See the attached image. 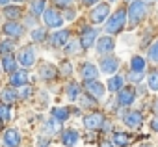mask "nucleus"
Segmentation results:
<instances>
[{"label":"nucleus","instance_id":"obj_14","mask_svg":"<svg viewBox=\"0 0 158 147\" xmlns=\"http://www.w3.org/2000/svg\"><path fill=\"white\" fill-rule=\"evenodd\" d=\"M2 141H4L6 147H19V143H21V134H19V130H17V128H8V130L4 132V136H2Z\"/></svg>","mask_w":158,"mask_h":147},{"label":"nucleus","instance_id":"obj_19","mask_svg":"<svg viewBox=\"0 0 158 147\" xmlns=\"http://www.w3.org/2000/svg\"><path fill=\"white\" fill-rule=\"evenodd\" d=\"M0 99H2L4 104H13V103L19 99V95H17V91H15L13 86H8V88L2 90V93H0Z\"/></svg>","mask_w":158,"mask_h":147},{"label":"nucleus","instance_id":"obj_39","mask_svg":"<svg viewBox=\"0 0 158 147\" xmlns=\"http://www.w3.org/2000/svg\"><path fill=\"white\" fill-rule=\"evenodd\" d=\"M48 145H50V136H39L35 147H48Z\"/></svg>","mask_w":158,"mask_h":147},{"label":"nucleus","instance_id":"obj_9","mask_svg":"<svg viewBox=\"0 0 158 147\" xmlns=\"http://www.w3.org/2000/svg\"><path fill=\"white\" fill-rule=\"evenodd\" d=\"M123 123L127 127H130V128H139L143 125V116L138 110H130V112H127L123 116Z\"/></svg>","mask_w":158,"mask_h":147},{"label":"nucleus","instance_id":"obj_43","mask_svg":"<svg viewBox=\"0 0 158 147\" xmlns=\"http://www.w3.org/2000/svg\"><path fill=\"white\" fill-rule=\"evenodd\" d=\"M67 10H69V11H67V17H65V19H69V21H73V19H74V15H76V11H73L71 8H67Z\"/></svg>","mask_w":158,"mask_h":147},{"label":"nucleus","instance_id":"obj_27","mask_svg":"<svg viewBox=\"0 0 158 147\" xmlns=\"http://www.w3.org/2000/svg\"><path fill=\"white\" fill-rule=\"evenodd\" d=\"M63 48H65V52L71 54V56H73V54L76 56V54H80V52L84 50L82 45H80V41H67V45H65Z\"/></svg>","mask_w":158,"mask_h":147},{"label":"nucleus","instance_id":"obj_22","mask_svg":"<svg viewBox=\"0 0 158 147\" xmlns=\"http://www.w3.org/2000/svg\"><path fill=\"white\" fill-rule=\"evenodd\" d=\"M4 17H8L10 21H17L19 17H23L21 6H4Z\"/></svg>","mask_w":158,"mask_h":147},{"label":"nucleus","instance_id":"obj_23","mask_svg":"<svg viewBox=\"0 0 158 147\" xmlns=\"http://www.w3.org/2000/svg\"><path fill=\"white\" fill-rule=\"evenodd\" d=\"M123 84H125V78H123L121 75H115V77H112V78L108 80V91L117 93V91L123 88Z\"/></svg>","mask_w":158,"mask_h":147},{"label":"nucleus","instance_id":"obj_42","mask_svg":"<svg viewBox=\"0 0 158 147\" xmlns=\"http://www.w3.org/2000/svg\"><path fill=\"white\" fill-rule=\"evenodd\" d=\"M151 128H152L154 132H158V116H156V117L151 121Z\"/></svg>","mask_w":158,"mask_h":147},{"label":"nucleus","instance_id":"obj_31","mask_svg":"<svg viewBox=\"0 0 158 147\" xmlns=\"http://www.w3.org/2000/svg\"><path fill=\"white\" fill-rule=\"evenodd\" d=\"M11 119V108L10 104H0V123H8Z\"/></svg>","mask_w":158,"mask_h":147},{"label":"nucleus","instance_id":"obj_6","mask_svg":"<svg viewBox=\"0 0 158 147\" xmlns=\"http://www.w3.org/2000/svg\"><path fill=\"white\" fill-rule=\"evenodd\" d=\"M104 121H106L104 114H101V112H91V114H88V116L84 117V127H86L88 130H99V128H102Z\"/></svg>","mask_w":158,"mask_h":147},{"label":"nucleus","instance_id":"obj_33","mask_svg":"<svg viewBox=\"0 0 158 147\" xmlns=\"http://www.w3.org/2000/svg\"><path fill=\"white\" fill-rule=\"evenodd\" d=\"M45 11V0H34L32 2V13L35 17H41Z\"/></svg>","mask_w":158,"mask_h":147},{"label":"nucleus","instance_id":"obj_11","mask_svg":"<svg viewBox=\"0 0 158 147\" xmlns=\"http://www.w3.org/2000/svg\"><path fill=\"white\" fill-rule=\"evenodd\" d=\"M97 36H99V30H95V28H84V30H82V36H80V45H82V48L93 47V43L97 41Z\"/></svg>","mask_w":158,"mask_h":147},{"label":"nucleus","instance_id":"obj_26","mask_svg":"<svg viewBox=\"0 0 158 147\" xmlns=\"http://www.w3.org/2000/svg\"><path fill=\"white\" fill-rule=\"evenodd\" d=\"M60 128H61V121H58L56 117H50V119L45 123V132H47V134L60 132Z\"/></svg>","mask_w":158,"mask_h":147},{"label":"nucleus","instance_id":"obj_2","mask_svg":"<svg viewBox=\"0 0 158 147\" xmlns=\"http://www.w3.org/2000/svg\"><path fill=\"white\" fill-rule=\"evenodd\" d=\"M125 23H127V11L123 8H119L112 17H108V23H106V32L110 36L114 34H119L123 28H125Z\"/></svg>","mask_w":158,"mask_h":147},{"label":"nucleus","instance_id":"obj_46","mask_svg":"<svg viewBox=\"0 0 158 147\" xmlns=\"http://www.w3.org/2000/svg\"><path fill=\"white\" fill-rule=\"evenodd\" d=\"M26 26H35V19H26Z\"/></svg>","mask_w":158,"mask_h":147},{"label":"nucleus","instance_id":"obj_35","mask_svg":"<svg viewBox=\"0 0 158 147\" xmlns=\"http://www.w3.org/2000/svg\"><path fill=\"white\" fill-rule=\"evenodd\" d=\"M147 84L152 91H158V71H152L149 73V77H147Z\"/></svg>","mask_w":158,"mask_h":147},{"label":"nucleus","instance_id":"obj_30","mask_svg":"<svg viewBox=\"0 0 158 147\" xmlns=\"http://www.w3.org/2000/svg\"><path fill=\"white\" fill-rule=\"evenodd\" d=\"M128 143H130V138H128V134H125V132H115V134H114V145L127 147Z\"/></svg>","mask_w":158,"mask_h":147},{"label":"nucleus","instance_id":"obj_45","mask_svg":"<svg viewBox=\"0 0 158 147\" xmlns=\"http://www.w3.org/2000/svg\"><path fill=\"white\" fill-rule=\"evenodd\" d=\"M82 2L86 4V6H93V4H97L99 0H82Z\"/></svg>","mask_w":158,"mask_h":147},{"label":"nucleus","instance_id":"obj_44","mask_svg":"<svg viewBox=\"0 0 158 147\" xmlns=\"http://www.w3.org/2000/svg\"><path fill=\"white\" fill-rule=\"evenodd\" d=\"M101 147H115V145H114L112 141H108V140H102V141H101Z\"/></svg>","mask_w":158,"mask_h":147},{"label":"nucleus","instance_id":"obj_48","mask_svg":"<svg viewBox=\"0 0 158 147\" xmlns=\"http://www.w3.org/2000/svg\"><path fill=\"white\" fill-rule=\"evenodd\" d=\"M139 147H151V143H141Z\"/></svg>","mask_w":158,"mask_h":147},{"label":"nucleus","instance_id":"obj_29","mask_svg":"<svg viewBox=\"0 0 158 147\" xmlns=\"http://www.w3.org/2000/svg\"><path fill=\"white\" fill-rule=\"evenodd\" d=\"M67 97L71 101H74V99L80 97V86H78L76 82H69L67 84Z\"/></svg>","mask_w":158,"mask_h":147},{"label":"nucleus","instance_id":"obj_8","mask_svg":"<svg viewBox=\"0 0 158 147\" xmlns=\"http://www.w3.org/2000/svg\"><path fill=\"white\" fill-rule=\"evenodd\" d=\"M84 88H86V93H89L91 97H95V99H104L106 90H104V84H102V82H99V80H86Z\"/></svg>","mask_w":158,"mask_h":147},{"label":"nucleus","instance_id":"obj_7","mask_svg":"<svg viewBox=\"0 0 158 147\" xmlns=\"http://www.w3.org/2000/svg\"><path fill=\"white\" fill-rule=\"evenodd\" d=\"M2 32L8 36V37H13V39H19L24 36V26L19 24L17 21H8L4 26H2Z\"/></svg>","mask_w":158,"mask_h":147},{"label":"nucleus","instance_id":"obj_20","mask_svg":"<svg viewBox=\"0 0 158 147\" xmlns=\"http://www.w3.org/2000/svg\"><path fill=\"white\" fill-rule=\"evenodd\" d=\"M71 37V32L69 30H60L52 36V47H65L67 41Z\"/></svg>","mask_w":158,"mask_h":147},{"label":"nucleus","instance_id":"obj_34","mask_svg":"<svg viewBox=\"0 0 158 147\" xmlns=\"http://www.w3.org/2000/svg\"><path fill=\"white\" fill-rule=\"evenodd\" d=\"M58 71H60V77H65V78L71 77L73 75V65H71V61H61Z\"/></svg>","mask_w":158,"mask_h":147},{"label":"nucleus","instance_id":"obj_38","mask_svg":"<svg viewBox=\"0 0 158 147\" xmlns=\"http://www.w3.org/2000/svg\"><path fill=\"white\" fill-rule=\"evenodd\" d=\"M128 80H130V82H141V80H143V75H141V73H136V71H130Z\"/></svg>","mask_w":158,"mask_h":147},{"label":"nucleus","instance_id":"obj_49","mask_svg":"<svg viewBox=\"0 0 158 147\" xmlns=\"http://www.w3.org/2000/svg\"><path fill=\"white\" fill-rule=\"evenodd\" d=\"M13 2H17V4H21V2H26V0H13Z\"/></svg>","mask_w":158,"mask_h":147},{"label":"nucleus","instance_id":"obj_4","mask_svg":"<svg viewBox=\"0 0 158 147\" xmlns=\"http://www.w3.org/2000/svg\"><path fill=\"white\" fill-rule=\"evenodd\" d=\"M41 17H43V21H45V24H47L48 28H60V26L63 24V17H61V13H60L58 10H54V8L45 10Z\"/></svg>","mask_w":158,"mask_h":147},{"label":"nucleus","instance_id":"obj_5","mask_svg":"<svg viewBox=\"0 0 158 147\" xmlns=\"http://www.w3.org/2000/svg\"><path fill=\"white\" fill-rule=\"evenodd\" d=\"M35 48L34 47H23L21 50H19V54H17V61L23 65V67H32L34 63H35Z\"/></svg>","mask_w":158,"mask_h":147},{"label":"nucleus","instance_id":"obj_12","mask_svg":"<svg viewBox=\"0 0 158 147\" xmlns=\"http://www.w3.org/2000/svg\"><path fill=\"white\" fill-rule=\"evenodd\" d=\"M114 48H115V41H114L112 36H102V37H99V41H97V52H99V54H110Z\"/></svg>","mask_w":158,"mask_h":147},{"label":"nucleus","instance_id":"obj_50","mask_svg":"<svg viewBox=\"0 0 158 147\" xmlns=\"http://www.w3.org/2000/svg\"><path fill=\"white\" fill-rule=\"evenodd\" d=\"M154 110H156V112H158V101H156V103H154Z\"/></svg>","mask_w":158,"mask_h":147},{"label":"nucleus","instance_id":"obj_17","mask_svg":"<svg viewBox=\"0 0 158 147\" xmlns=\"http://www.w3.org/2000/svg\"><path fill=\"white\" fill-rule=\"evenodd\" d=\"M78 134L74 128H65V130H61V136H60V140H61V143L63 145H67V147H73L76 141H78Z\"/></svg>","mask_w":158,"mask_h":147},{"label":"nucleus","instance_id":"obj_32","mask_svg":"<svg viewBox=\"0 0 158 147\" xmlns=\"http://www.w3.org/2000/svg\"><path fill=\"white\" fill-rule=\"evenodd\" d=\"M32 39H34L35 43H45V39H47L45 28H34V30H32Z\"/></svg>","mask_w":158,"mask_h":147},{"label":"nucleus","instance_id":"obj_18","mask_svg":"<svg viewBox=\"0 0 158 147\" xmlns=\"http://www.w3.org/2000/svg\"><path fill=\"white\" fill-rule=\"evenodd\" d=\"M80 75H82L84 80H97V77H99V69H97L93 63L86 61V63L82 65V69H80Z\"/></svg>","mask_w":158,"mask_h":147},{"label":"nucleus","instance_id":"obj_15","mask_svg":"<svg viewBox=\"0 0 158 147\" xmlns=\"http://www.w3.org/2000/svg\"><path fill=\"white\" fill-rule=\"evenodd\" d=\"M58 75H60V71H58V67L52 65V63H43V65L39 67V77H41L43 80H54V78H58Z\"/></svg>","mask_w":158,"mask_h":147},{"label":"nucleus","instance_id":"obj_25","mask_svg":"<svg viewBox=\"0 0 158 147\" xmlns=\"http://www.w3.org/2000/svg\"><path fill=\"white\" fill-rule=\"evenodd\" d=\"M69 116H71V112H69V108H65V106H60V108H52V117H56L58 121H67L69 119Z\"/></svg>","mask_w":158,"mask_h":147},{"label":"nucleus","instance_id":"obj_51","mask_svg":"<svg viewBox=\"0 0 158 147\" xmlns=\"http://www.w3.org/2000/svg\"><path fill=\"white\" fill-rule=\"evenodd\" d=\"M147 2H158V0H147Z\"/></svg>","mask_w":158,"mask_h":147},{"label":"nucleus","instance_id":"obj_40","mask_svg":"<svg viewBox=\"0 0 158 147\" xmlns=\"http://www.w3.org/2000/svg\"><path fill=\"white\" fill-rule=\"evenodd\" d=\"M17 95H19V99H26L28 95H32V88L23 86V90H21V91H17Z\"/></svg>","mask_w":158,"mask_h":147},{"label":"nucleus","instance_id":"obj_21","mask_svg":"<svg viewBox=\"0 0 158 147\" xmlns=\"http://www.w3.org/2000/svg\"><path fill=\"white\" fill-rule=\"evenodd\" d=\"M2 69L6 71V73H11L13 71H17V61H15V56H11V54H4V58H2Z\"/></svg>","mask_w":158,"mask_h":147},{"label":"nucleus","instance_id":"obj_3","mask_svg":"<svg viewBox=\"0 0 158 147\" xmlns=\"http://www.w3.org/2000/svg\"><path fill=\"white\" fill-rule=\"evenodd\" d=\"M108 15H110V4H106V2H101V4H97V6L91 10V13H89V19H91V23H95V24H101V23H104V21L108 19Z\"/></svg>","mask_w":158,"mask_h":147},{"label":"nucleus","instance_id":"obj_13","mask_svg":"<svg viewBox=\"0 0 158 147\" xmlns=\"http://www.w3.org/2000/svg\"><path fill=\"white\" fill-rule=\"evenodd\" d=\"M134 99H136V91L132 88H121L117 91V103L121 106H130L134 103Z\"/></svg>","mask_w":158,"mask_h":147},{"label":"nucleus","instance_id":"obj_36","mask_svg":"<svg viewBox=\"0 0 158 147\" xmlns=\"http://www.w3.org/2000/svg\"><path fill=\"white\" fill-rule=\"evenodd\" d=\"M80 104H82V106L91 108V106H95L97 103H95V97H91L89 93H86V95H82V97H80Z\"/></svg>","mask_w":158,"mask_h":147},{"label":"nucleus","instance_id":"obj_28","mask_svg":"<svg viewBox=\"0 0 158 147\" xmlns=\"http://www.w3.org/2000/svg\"><path fill=\"white\" fill-rule=\"evenodd\" d=\"M145 69V60L141 56H134L130 60V71H136V73H143Z\"/></svg>","mask_w":158,"mask_h":147},{"label":"nucleus","instance_id":"obj_41","mask_svg":"<svg viewBox=\"0 0 158 147\" xmlns=\"http://www.w3.org/2000/svg\"><path fill=\"white\" fill-rule=\"evenodd\" d=\"M52 2L56 4V8H71L73 0H52Z\"/></svg>","mask_w":158,"mask_h":147},{"label":"nucleus","instance_id":"obj_16","mask_svg":"<svg viewBox=\"0 0 158 147\" xmlns=\"http://www.w3.org/2000/svg\"><path fill=\"white\" fill-rule=\"evenodd\" d=\"M26 84H28V73H26L24 69L11 73V77H10V86L21 88V86H26Z\"/></svg>","mask_w":158,"mask_h":147},{"label":"nucleus","instance_id":"obj_1","mask_svg":"<svg viewBox=\"0 0 158 147\" xmlns=\"http://www.w3.org/2000/svg\"><path fill=\"white\" fill-rule=\"evenodd\" d=\"M147 15V4L145 0H130V6H128V11H127V19H128V24L130 26H136L139 24Z\"/></svg>","mask_w":158,"mask_h":147},{"label":"nucleus","instance_id":"obj_10","mask_svg":"<svg viewBox=\"0 0 158 147\" xmlns=\"http://www.w3.org/2000/svg\"><path fill=\"white\" fill-rule=\"evenodd\" d=\"M119 69V58H114V56H106L101 60V71L106 73V75H114V73Z\"/></svg>","mask_w":158,"mask_h":147},{"label":"nucleus","instance_id":"obj_37","mask_svg":"<svg viewBox=\"0 0 158 147\" xmlns=\"http://www.w3.org/2000/svg\"><path fill=\"white\" fill-rule=\"evenodd\" d=\"M149 58L151 60H158V41H154L152 47L149 48Z\"/></svg>","mask_w":158,"mask_h":147},{"label":"nucleus","instance_id":"obj_47","mask_svg":"<svg viewBox=\"0 0 158 147\" xmlns=\"http://www.w3.org/2000/svg\"><path fill=\"white\" fill-rule=\"evenodd\" d=\"M10 4V0H0V6H8Z\"/></svg>","mask_w":158,"mask_h":147},{"label":"nucleus","instance_id":"obj_24","mask_svg":"<svg viewBox=\"0 0 158 147\" xmlns=\"http://www.w3.org/2000/svg\"><path fill=\"white\" fill-rule=\"evenodd\" d=\"M15 47H17V43L13 37L6 39V41H0V54H11L15 50Z\"/></svg>","mask_w":158,"mask_h":147}]
</instances>
